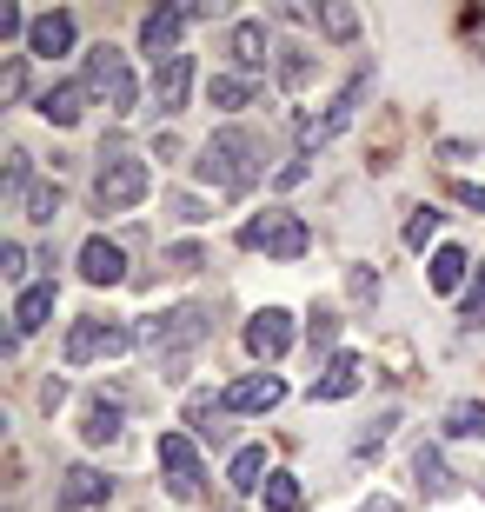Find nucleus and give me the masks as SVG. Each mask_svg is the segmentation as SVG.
Segmentation results:
<instances>
[{
    "mask_svg": "<svg viewBox=\"0 0 485 512\" xmlns=\"http://www.w3.org/2000/svg\"><path fill=\"white\" fill-rule=\"evenodd\" d=\"M193 173H200L206 187H220V193H253L260 173H266V140L246 127V120H226V127L206 133Z\"/></svg>",
    "mask_w": 485,
    "mask_h": 512,
    "instance_id": "nucleus-1",
    "label": "nucleus"
},
{
    "mask_svg": "<svg viewBox=\"0 0 485 512\" xmlns=\"http://www.w3.org/2000/svg\"><path fill=\"white\" fill-rule=\"evenodd\" d=\"M213 340V306L187 300V306H173V313H160V320L140 326V346H153V360L167 366V380H180L193 360V346Z\"/></svg>",
    "mask_w": 485,
    "mask_h": 512,
    "instance_id": "nucleus-2",
    "label": "nucleus"
},
{
    "mask_svg": "<svg viewBox=\"0 0 485 512\" xmlns=\"http://www.w3.org/2000/svg\"><path fill=\"white\" fill-rule=\"evenodd\" d=\"M153 193V173H147V160L140 153H127V147H100V173H94V207L100 213H133L140 200Z\"/></svg>",
    "mask_w": 485,
    "mask_h": 512,
    "instance_id": "nucleus-3",
    "label": "nucleus"
},
{
    "mask_svg": "<svg viewBox=\"0 0 485 512\" xmlns=\"http://www.w3.org/2000/svg\"><path fill=\"white\" fill-rule=\"evenodd\" d=\"M140 346V326L133 320H113V313H80L67 326V366H94V360H120Z\"/></svg>",
    "mask_w": 485,
    "mask_h": 512,
    "instance_id": "nucleus-4",
    "label": "nucleus"
},
{
    "mask_svg": "<svg viewBox=\"0 0 485 512\" xmlns=\"http://www.w3.org/2000/svg\"><path fill=\"white\" fill-rule=\"evenodd\" d=\"M80 80H87V94L107 100V114L127 120L133 107H140V80H133L127 54L113 47V40H100V47H87V67H80Z\"/></svg>",
    "mask_w": 485,
    "mask_h": 512,
    "instance_id": "nucleus-5",
    "label": "nucleus"
},
{
    "mask_svg": "<svg viewBox=\"0 0 485 512\" xmlns=\"http://www.w3.org/2000/svg\"><path fill=\"white\" fill-rule=\"evenodd\" d=\"M240 247L246 253H266V260H299V253L313 247V233H306V220H299V213L266 207V213H253V220L240 227Z\"/></svg>",
    "mask_w": 485,
    "mask_h": 512,
    "instance_id": "nucleus-6",
    "label": "nucleus"
},
{
    "mask_svg": "<svg viewBox=\"0 0 485 512\" xmlns=\"http://www.w3.org/2000/svg\"><path fill=\"white\" fill-rule=\"evenodd\" d=\"M153 459H160L167 493L180 499V506L206 493V466H200V446H193V433H160V439H153Z\"/></svg>",
    "mask_w": 485,
    "mask_h": 512,
    "instance_id": "nucleus-7",
    "label": "nucleus"
},
{
    "mask_svg": "<svg viewBox=\"0 0 485 512\" xmlns=\"http://www.w3.org/2000/svg\"><path fill=\"white\" fill-rule=\"evenodd\" d=\"M193 80H200V60L193 54H173L167 67H153V114L160 120H180L193 100Z\"/></svg>",
    "mask_w": 485,
    "mask_h": 512,
    "instance_id": "nucleus-8",
    "label": "nucleus"
},
{
    "mask_svg": "<svg viewBox=\"0 0 485 512\" xmlns=\"http://www.w3.org/2000/svg\"><path fill=\"white\" fill-rule=\"evenodd\" d=\"M246 353H253V360H280L286 346H293V313H286V306H260V313H253V320H246Z\"/></svg>",
    "mask_w": 485,
    "mask_h": 512,
    "instance_id": "nucleus-9",
    "label": "nucleus"
},
{
    "mask_svg": "<svg viewBox=\"0 0 485 512\" xmlns=\"http://www.w3.org/2000/svg\"><path fill=\"white\" fill-rule=\"evenodd\" d=\"M180 27H187L180 7H153V14H140V54H147L153 67H167L173 54H187V47H180Z\"/></svg>",
    "mask_w": 485,
    "mask_h": 512,
    "instance_id": "nucleus-10",
    "label": "nucleus"
},
{
    "mask_svg": "<svg viewBox=\"0 0 485 512\" xmlns=\"http://www.w3.org/2000/svg\"><path fill=\"white\" fill-rule=\"evenodd\" d=\"M74 40H80V20L67 14V7H54V14H34V27H27V54L34 60H60V54H74Z\"/></svg>",
    "mask_w": 485,
    "mask_h": 512,
    "instance_id": "nucleus-11",
    "label": "nucleus"
},
{
    "mask_svg": "<svg viewBox=\"0 0 485 512\" xmlns=\"http://www.w3.org/2000/svg\"><path fill=\"white\" fill-rule=\"evenodd\" d=\"M120 433H127V406L113 393H87V406H80V439H87V446H120Z\"/></svg>",
    "mask_w": 485,
    "mask_h": 512,
    "instance_id": "nucleus-12",
    "label": "nucleus"
},
{
    "mask_svg": "<svg viewBox=\"0 0 485 512\" xmlns=\"http://www.w3.org/2000/svg\"><path fill=\"white\" fill-rule=\"evenodd\" d=\"M266 47H273V34H266V20H233L226 27V60L240 67L246 80H260V67H266Z\"/></svg>",
    "mask_w": 485,
    "mask_h": 512,
    "instance_id": "nucleus-13",
    "label": "nucleus"
},
{
    "mask_svg": "<svg viewBox=\"0 0 485 512\" xmlns=\"http://www.w3.org/2000/svg\"><path fill=\"white\" fill-rule=\"evenodd\" d=\"M220 399H226V413H273L286 399V380L280 373H246V380H233Z\"/></svg>",
    "mask_w": 485,
    "mask_h": 512,
    "instance_id": "nucleus-14",
    "label": "nucleus"
},
{
    "mask_svg": "<svg viewBox=\"0 0 485 512\" xmlns=\"http://www.w3.org/2000/svg\"><path fill=\"white\" fill-rule=\"evenodd\" d=\"M80 280L87 286H120L127 280V247L107 240V233H94V240L80 247Z\"/></svg>",
    "mask_w": 485,
    "mask_h": 512,
    "instance_id": "nucleus-15",
    "label": "nucleus"
},
{
    "mask_svg": "<svg viewBox=\"0 0 485 512\" xmlns=\"http://www.w3.org/2000/svg\"><path fill=\"white\" fill-rule=\"evenodd\" d=\"M107 493H113V479L100 466H67L60 473V512H94L107 506Z\"/></svg>",
    "mask_w": 485,
    "mask_h": 512,
    "instance_id": "nucleus-16",
    "label": "nucleus"
},
{
    "mask_svg": "<svg viewBox=\"0 0 485 512\" xmlns=\"http://www.w3.org/2000/svg\"><path fill=\"white\" fill-rule=\"evenodd\" d=\"M87 100H94V94H87V80H54V87L34 100V114L47 120V127H80Z\"/></svg>",
    "mask_w": 485,
    "mask_h": 512,
    "instance_id": "nucleus-17",
    "label": "nucleus"
},
{
    "mask_svg": "<svg viewBox=\"0 0 485 512\" xmlns=\"http://www.w3.org/2000/svg\"><path fill=\"white\" fill-rule=\"evenodd\" d=\"M359 380H366V360H359V353H333V360H326V373H313V386H306V393H313V406H319V399H353Z\"/></svg>",
    "mask_w": 485,
    "mask_h": 512,
    "instance_id": "nucleus-18",
    "label": "nucleus"
},
{
    "mask_svg": "<svg viewBox=\"0 0 485 512\" xmlns=\"http://www.w3.org/2000/svg\"><path fill=\"white\" fill-rule=\"evenodd\" d=\"M54 300H60V286H54V280L20 286V293H14V340H27V333H40V326L54 320Z\"/></svg>",
    "mask_w": 485,
    "mask_h": 512,
    "instance_id": "nucleus-19",
    "label": "nucleus"
},
{
    "mask_svg": "<svg viewBox=\"0 0 485 512\" xmlns=\"http://www.w3.org/2000/svg\"><path fill=\"white\" fill-rule=\"evenodd\" d=\"M472 273H479V266H472V253L466 247H439L426 260V280H432V293H466V280Z\"/></svg>",
    "mask_w": 485,
    "mask_h": 512,
    "instance_id": "nucleus-20",
    "label": "nucleus"
},
{
    "mask_svg": "<svg viewBox=\"0 0 485 512\" xmlns=\"http://www.w3.org/2000/svg\"><path fill=\"white\" fill-rule=\"evenodd\" d=\"M206 100H213L220 114H240V107H253V100H260V80H246V74H213V80H206Z\"/></svg>",
    "mask_w": 485,
    "mask_h": 512,
    "instance_id": "nucleus-21",
    "label": "nucleus"
},
{
    "mask_svg": "<svg viewBox=\"0 0 485 512\" xmlns=\"http://www.w3.org/2000/svg\"><path fill=\"white\" fill-rule=\"evenodd\" d=\"M412 479H419V493H426V499L452 493V473H446V459H439V446H412Z\"/></svg>",
    "mask_w": 485,
    "mask_h": 512,
    "instance_id": "nucleus-22",
    "label": "nucleus"
},
{
    "mask_svg": "<svg viewBox=\"0 0 485 512\" xmlns=\"http://www.w3.org/2000/svg\"><path fill=\"white\" fill-rule=\"evenodd\" d=\"M266 479H273V473H266V453H260V446H240V453H233V466H226V486H233V493H260Z\"/></svg>",
    "mask_w": 485,
    "mask_h": 512,
    "instance_id": "nucleus-23",
    "label": "nucleus"
},
{
    "mask_svg": "<svg viewBox=\"0 0 485 512\" xmlns=\"http://www.w3.org/2000/svg\"><path fill=\"white\" fill-rule=\"evenodd\" d=\"M446 439H485V399H452L446 406Z\"/></svg>",
    "mask_w": 485,
    "mask_h": 512,
    "instance_id": "nucleus-24",
    "label": "nucleus"
},
{
    "mask_svg": "<svg viewBox=\"0 0 485 512\" xmlns=\"http://www.w3.org/2000/svg\"><path fill=\"white\" fill-rule=\"evenodd\" d=\"M20 220H34V227H54V220H60V187H54V180H34V187H27Z\"/></svg>",
    "mask_w": 485,
    "mask_h": 512,
    "instance_id": "nucleus-25",
    "label": "nucleus"
},
{
    "mask_svg": "<svg viewBox=\"0 0 485 512\" xmlns=\"http://www.w3.org/2000/svg\"><path fill=\"white\" fill-rule=\"evenodd\" d=\"M260 499H266V512H299V499H306V486H299L293 473H273L260 486Z\"/></svg>",
    "mask_w": 485,
    "mask_h": 512,
    "instance_id": "nucleus-26",
    "label": "nucleus"
},
{
    "mask_svg": "<svg viewBox=\"0 0 485 512\" xmlns=\"http://www.w3.org/2000/svg\"><path fill=\"white\" fill-rule=\"evenodd\" d=\"M306 346H313V353H333V346H339V313H333V306H313V320H306Z\"/></svg>",
    "mask_w": 485,
    "mask_h": 512,
    "instance_id": "nucleus-27",
    "label": "nucleus"
},
{
    "mask_svg": "<svg viewBox=\"0 0 485 512\" xmlns=\"http://www.w3.org/2000/svg\"><path fill=\"white\" fill-rule=\"evenodd\" d=\"M439 220H446L439 207H412V220H406V247H412V253H426V240H439Z\"/></svg>",
    "mask_w": 485,
    "mask_h": 512,
    "instance_id": "nucleus-28",
    "label": "nucleus"
},
{
    "mask_svg": "<svg viewBox=\"0 0 485 512\" xmlns=\"http://www.w3.org/2000/svg\"><path fill=\"white\" fill-rule=\"evenodd\" d=\"M459 320H466V326H485V260H479V273L466 280V293H459Z\"/></svg>",
    "mask_w": 485,
    "mask_h": 512,
    "instance_id": "nucleus-29",
    "label": "nucleus"
},
{
    "mask_svg": "<svg viewBox=\"0 0 485 512\" xmlns=\"http://www.w3.org/2000/svg\"><path fill=\"white\" fill-rule=\"evenodd\" d=\"M160 260H167V273H200V266H206V247H200V240H173Z\"/></svg>",
    "mask_w": 485,
    "mask_h": 512,
    "instance_id": "nucleus-30",
    "label": "nucleus"
},
{
    "mask_svg": "<svg viewBox=\"0 0 485 512\" xmlns=\"http://www.w3.org/2000/svg\"><path fill=\"white\" fill-rule=\"evenodd\" d=\"M280 80L286 87H306V80H313V54H306V47H280Z\"/></svg>",
    "mask_w": 485,
    "mask_h": 512,
    "instance_id": "nucleus-31",
    "label": "nucleus"
},
{
    "mask_svg": "<svg viewBox=\"0 0 485 512\" xmlns=\"http://www.w3.org/2000/svg\"><path fill=\"white\" fill-rule=\"evenodd\" d=\"M319 27H326L333 40H353L359 34V14H353V7H319Z\"/></svg>",
    "mask_w": 485,
    "mask_h": 512,
    "instance_id": "nucleus-32",
    "label": "nucleus"
},
{
    "mask_svg": "<svg viewBox=\"0 0 485 512\" xmlns=\"http://www.w3.org/2000/svg\"><path fill=\"white\" fill-rule=\"evenodd\" d=\"M0 273H7V280H27V247H20V240H7V247H0Z\"/></svg>",
    "mask_w": 485,
    "mask_h": 512,
    "instance_id": "nucleus-33",
    "label": "nucleus"
},
{
    "mask_svg": "<svg viewBox=\"0 0 485 512\" xmlns=\"http://www.w3.org/2000/svg\"><path fill=\"white\" fill-rule=\"evenodd\" d=\"M27 27H34V20L20 14L14 0H0V40H20V34H27Z\"/></svg>",
    "mask_w": 485,
    "mask_h": 512,
    "instance_id": "nucleus-34",
    "label": "nucleus"
},
{
    "mask_svg": "<svg viewBox=\"0 0 485 512\" xmlns=\"http://www.w3.org/2000/svg\"><path fill=\"white\" fill-rule=\"evenodd\" d=\"M7 100H27V54H7Z\"/></svg>",
    "mask_w": 485,
    "mask_h": 512,
    "instance_id": "nucleus-35",
    "label": "nucleus"
},
{
    "mask_svg": "<svg viewBox=\"0 0 485 512\" xmlns=\"http://www.w3.org/2000/svg\"><path fill=\"white\" fill-rule=\"evenodd\" d=\"M167 213H173V220H187V227H193V220H206V207L193 200V193H173V200H167Z\"/></svg>",
    "mask_w": 485,
    "mask_h": 512,
    "instance_id": "nucleus-36",
    "label": "nucleus"
},
{
    "mask_svg": "<svg viewBox=\"0 0 485 512\" xmlns=\"http://www.w3.org/2000/svg\"><path fill=\"white\" fill-rule=\"evenodd\" d=\"M452 200L472 207V213H485V187H479V180H452Z\"/></svg>",
    "mask_w": 485,
    "mask_h": 512,
    "instance_id": "nucleus-37",
    "label": "nucleus"
},
{
    "mask_svg": "<svg viewBox=\"0 0 485 512\" xmlns=\"http://www.w3.org/2000/svg\"><path fill=\"white\" fill-rule=\"evenodd\" d=\"M346 286H353V300H379V280L366 273V266H353V273H346Z\"/></svg>",
    "mask_w": 485,
    "mask_h": 512,
    "instance_id": "nucleus-38",
    "label": "nucleus"
},
{
    "mask_svg": "<svg viewBox=\"0 0 485 512\" xmlns=\"http://www.w3.org/2000/svg\"><path fill=\"white\" fill-rule=\"evenodd\" d=\"M306 173H313V167H306V153H299V160H286V167H280V187H299Z\"/></svg>",
    "mask_w": 485,
    "mask_h": 512,
    "instance_id": "nucleus-39",
    "label": "nucleus"
},
{
    "mask_svg": "<svg viewBox=\"0 0 485 512\" xmlns=\"http://www.w3.org/2000/svg\"><path fill=\"white\" fill-rule=\"evenodd\" d=\"M60 399H67V380H47V386H40V406H47V413H54Z\"/></svg>",
    "mask_w": 485,
    "mask_h": 512,
    "instance_id": "nucleus-40",
    "label": "nucleus"
},
{
    "mask_svg": "<svg viewBox=\"0 0 485 512\" xmlns=\"http://www.w3.org/2000/svg\"><path fill=\"white\" fill-rule=\"evenodd\" d=\"M359 512H399V499H386V493H373V499H366V506H359Z\"/></svg>",
    "mask_w": 485,
    "mask_h": 512,
    "instance_id": "nucleus-41",
    "label": "nucleus"
},
{
    "mask_svg": "<svg viewBox=\"0 0 485 512\" xmlns=\"http://www.w3.org/2000/svg\"><path fill=\"white\" fill-rule=\"evenodd\" d=\"M472 54H479V60H485V14H479V20H472Z\"/></svg>",
    "mask_w": 485,
    "mask_h": 512,
    "instance_id": "nucleus-42",
    "label": "nucleus"
}]
</instances>
